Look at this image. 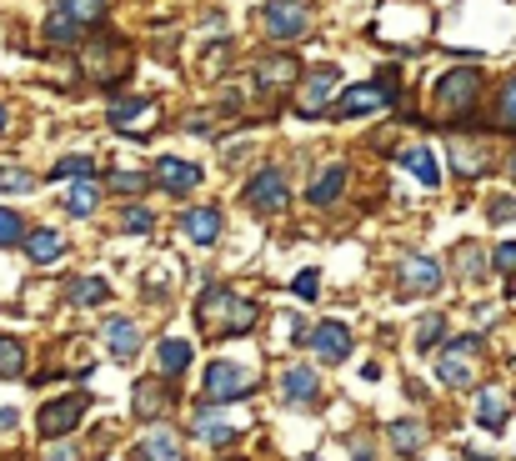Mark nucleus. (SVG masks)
Here are the masks:
<instances>
[{
  "label": "nucleus",
  "mask_w": 516,
  "mask_h": 461,
  "mask_svg": "<svg viewBox=\"0 0 516 461\" xmlns=\"http://www.w3.org/2000/svg\"><path fill=\"white\" fill-rule=\"evenodd\" d=\"M256 316H261L256 301H246L241 291H226V286H211V291H201V301H196V326H201L206 336H216V341L251 331Z\"/></svg>",
  "instance_id": "1"
},
{
  "label": "nucleus",
  "mask_w": 516,
  "mask_h": 461,
  "mask_svg": "<svg viewBox=\"0 0 516 461\" xmlns=\"http://www.w3.org/2000/svg\"><path fill=\"white\" fill-rule=\"evenodd\" d=\"M476 101H481V71L461 66V71H446L436 81V121L456 126V121H466L476 111Z\"/></svg>",
  "instance_id": "2"
},
{
  "label": "nucleus",
  "mask_w": 516,
  "mask_h": 461,
  "mask_svg": "<svg viewBox=\"0 0 516 461\" xmlns=\"http://www.w3.org/2000/svg\"><path fill=\"white\" fill-rule=\"evenodd\" d=\"M81 76L96 81V86H121V81L131 76V46L116 41V36L86 41V51H81Z\"/></svg>",
  "instance_id": "3"
},
{
  "label": "nucleus",
  "mask_w": 516,
  "mask_h": 461,
  "mask_svg": "<svg viewBox=\"0 0 516 461\" xmlns=\"http://www.w3.org/2000/svg\"><path fill=\"white\" fill-rule=\"evenodd\" d=\"M86 411H91V401H86L81 391H71V396L46 401V406H41V416H36V426H41V436H46V441H61V436H71V431L86 421Z\"/></svg>",
  "instance_id": "4"
},
{
  "label": "nucleus",
  "mask_w": 516,
  "mask_h": 461,
  "mask_svg": "<svg viewBox=\"0 0 516 461\" xmlns=\"http://www.w3.org/2000/svg\"><path fill=\"white\" fill-rule=\"evenodd\" d=\"M261 21H266L271 41H301L311 31V6H306V0H266Z\"/></svg>",
  "instance_id": "5"
},
{
  "label": "nucleus",
  "mask_w": 516,
  "mask_h": 461,
  "mask_svg": "<svg viewBox=\"0 0 516 461\" xmlns=\"http://www.w3.org/2000/svg\"><path fill=\"white\" fill-rule=\"evenodd\" d=\"M396 101V71H386L381 81H371V86H351L341 101H336V116L341 121H356V116H371V111H381V106H391Z\"/></svg>",
  "instance_id": "6"
},
{
  "label": "nucleus",
  "mask_w": 516,
  "mask_h": 461,
  "mask_svg": "<svg viewBox=\"0 0 516 461\" xmlns=\"http://www.w3.org/2000/svg\"><path fill=\"white\" fill-rule=\"evenodd\" d=\"M251 76H256V91H261V96H286V91L301 81V61H296L291 51H276V56H261V61L251 66Z\"/></svg>",
  "instance_id": "7"
},
{
  "label": "nucleus",
  "mask_w": 516,
  "mask_h": 461,
  "mask_svg": "<svg viewBox=\"0 0 516 461\" xmlns=\"http://www.w3.org/2000/svg\"><path fill=\"white\" fill-rule=\"evenodd\" d=\"M251 391H256V381H251L246 366H236V361H211L206 366V401H241Z\"/></svg>",
  "instance_id": "8"
},
{
  "label": "nucleus",
  "mask_w": 516,
  "mask_h": 461,
  "mask_svg": "<svg viewBox=\"0 0 516 461\" xmlns=\"http://www.w3.org/2000/svg\"><path fill=\"white\" fill-rule=\"evenodd\" d=\"M246 206L261 211V216H281L291 206V186L281 171H261L256 181H246Z\"/></svg>",
  "instance_id": "9"
},
{
  "label": "nucleus",
  "mask_w": 516,
  "mask_h": 461,
  "mask_svg": "<svg viewBox=\"0 0 516 461\" xmlns=\"http://www.w3.org/2000/svg\"><path fill=\"white\" fill-rule=\"evenodd\" d=\"M436 376H441L446 386H471V381H476V336H456V341L441 351Z\"/></svg>",
  "instance_id": "10"
},
{
  "label": "nucleus",
  "mask_w": 516,
  "mask_h": 461,
  "mask_svg": "<svg viewBox=\"0 0 516 461\" xmlns=\"http://www.w3.org/2000/svg\"><path fill=\"white\" fill-rule=\"evenodd\" d=\"M331 96H336V71L321 66V71H311L306 86L296 91V111H301L306 121H316V116H326V101H331Z\"/></svg>",
  "instance_id": "11"
},
{
  "label": "nucleus",
  "mask_w": 516,
  "mask_h": 461,
  "mask_svg": "<svg viewBox=\"0 0 516 461\" xmlns=\"http://www.w3.org/2000/svg\"><path fill=\"white\" fill-rule=\"evenodd\" d=\"M306 346H311L326 366H336V361H346V356H351V331H346L341 321H321V326H311V331H306Z\"/></svg>",
  "instance_id": "12"
},
{
  "label": "nucleus",
  "mask_w": 516,
  "mask_h": 461,
  "mask_svg": "<svg viewBox=\"0 0 516 461\" xmlns=\"http://www.w3.org/2000/svg\"><path fill=\"white\" fill-rule=\"evenodd\" d=\"M151 181H156L161 191H171V196H191V191L201 186V166L176 161V156H161V161H156V171H151Z\"/></svg>",
  "instance_id": "13"
},
{
  "label": "nucleus",
  "mask_w": 516,
  "mask_h": 461,
  "mask_svg": "<svg viewBox=\"0 0 516 461\" xmlns=\"http://www.w3.org/2000/svg\"><path fill=\"white\" fill-rule=\"evenodd\" d=\"M446 156H451V171H456L461 181H481V176H486V166H491L486 141H451V146H446Z\"/></svg>",
  "instance_id": "14"
},
{
  "label": "nucleus",
  "mask_w": 516,
  "mask_h": 461,
  "mask_svg": "<svg viewBox=\"0 0 516 461\" xmlns=\"http://www.w3.org/2000/svg\"><path fill=\"white\" fill-rule=\"evenodd\" d=\"M166 406H171V386H166L161 376H146V381H136V396H131V411H136V421H161V416H166Z\"/></svg>",
  "instance_id": "15"
},
{
  "label": "nucleus",
  "mask_w": 516,
  "mask_h": 461,
  "mask_svg": "<svg viewBox=\"0 0 516 461\" xmlns=\"http://www.w3.org/2000/svg\"><path fill=\"white\" fill-rule=\"evenodd\" d=\"M396 276H401V291H411V296H431L441 286V266L431 256H406Z\"/></svg>",
  "instance_id": "16"
},
{
  "label": "nucleus",
  "mask_w": 516,
  "mask_h": 461,
  "mask_svg": "<svg viewBox=\"0 0 516 461\" xmlns=\"http://www.w3.org/2000/svg\"><path fill=\"white\" fill-rule=\"evenodd\" d=\"M106 346H111L116 361H136V351H141V331H136V321L111 316V321H106Z\"/></svg>",
  "instance_id": "17"
},
{
  "label": "nucleus",
  "mask_w": 516,
  "mask_h": 461,
  "mask_svg": "<svg viewBox=\"0 0 516 461\" xmlns=\"http://www.w3.org/2000/svg\"><path fill=\"white\" fill-rule=\"evenodd\" d=\"M191 431H196L201 441H211V446H231V441L241 436V421H231V416H216V411H201Z\"/></svg>",
  "instance_id": "18"
},
{
  "label": "nucleus",
  "mask_w": 516,
  "mask_h": 461,
  "mask_svg": "<svg viewBox=\"0 0 516 461\" xmlns=\"http://www.w3.org/2000/svg\"><path fill=\"white\" fill-rule=\"evenodd\" d=\"M316 391H321V381H316V371H311V366H291V371L281 376V396H286V401H296V406H301V401H311Z\"/></svg>",
  "instance_id": "19"
},
{
  "label": "nucleus",
  "mask_w": 516,
  "mask_h": 461,
  "mask_svg": "<svg viewBox=\"0 0 516 461\" xmlns=\"http://www.w3.org/2000/svg\"><path fill=\"white\" fill-rule=\"evenodd\" d=\"M186 236H191L196 246H211V241L221 236V211H216V206L191 211V216H186Z\"/></svg>",
  "instance_id": "20"
},
{
  "label": "nucleus",
  "mask_w": 516,
  "mask_h": 461,
  "mask_svg": "<svg viewBox=\"0 0 516 461\" xmlns=\"http://www.w3.org/2000/svg\"><path fill=\"white\" fill-rule=\"evenodd\" d=\"M0 376H6V381L26 376V341L11 336V331H0Z\"/></svg>",
  "instance_id": "21"
},
{
  "label": "nucleus",
  "mask_w": 516,
  "mask_h": 461,
  "mask_svg": "<svg viewBox=\"0 0 516 461\" xmlns=\"http://www.w3.org/2000/svg\"><path fill=\"white\" fill-rule=\"evenodd\" d=\"M401 166L421 181V186H441V171H436V156L426 151V146H411V151H401Z\"/></svg>",
  "instance_id": "22"
},
{
  "label": "nucleus",
  "mask_w": 516,
  "mask_h": 461,
  "mask_svg": "<svg viewBox=\"0 0 516 461\" xmlns=\"http://www.w3.org/2000/svg\"><path fill=\"white\" fill-rule=\"evenodd\" d=\"M341 186H346V166H326V171L316 176V186L306 191V201H311V206H331V201L341 196Z\"/></svg>",
  "instance_id": "23"
},
{
  "label": "nucleus",
  "mask_w": 516,
  "mask_h": 461,
  "mask_svg": "<svg viewBox=\"0 0 516 461\" xmlns=\"http://www.w3.org/2000/svg\"><path fill=\"white\" fill-rule=\"evenodd\" d=\"M21 246H26L31 261H56V256H66V236H61V231H31Z\"/></svg>",
  "instance_id": "24"
},
{
  "label": "nucleus",
  "mask_w": 516,
  "mask_h": 461,
  "mask_svg": "<svg viewBox=\"0 0 516 461\" xmlns=\"http://www.w3.org/2000/svg\"><path fill=\"white\" fill-rule=\"evenodd\" d=\"M56 11H66L81 31H96L106 16V0H56Z\"/></svg>",
  "instance_id": "25"
},
{
  "label": "nucleus",
  "mask_w": 516,
  "mask_h": 461,
  "mask_svg": "<svg viewBox=\"0 0 516 461\" xmlns=\"http://www.w3.org/2000/svg\"><path fill=\"white\" fill-rule=\"evenodd\" d=\"M156 366H161V376H181L191 366V341H161L156 346Z\"/></svg>",
  "instance_id": "26"
},
{
  "label": "nucleus",
  "mask_w": 516,
  "mask_h": 461,
  "mask_svg": "<svg viewBox=\"0 0 516 461\" xmlns=\"http://www.w3.org/2000/svg\"><path fill=\"white\" fill-rule=\"evenodd\" d=\"M81 36H86V31H81V26H76V21H71L66 11H56V6H51V21H46V41H51V46H71V41H81Z\"/></svg>",
  "instance_id": "27"
},
{
  "label": "nucleus",
  "mask_w": 516,
  "mask_h": 461,
  "mask_svg": "<svg viewBox=\"0 0 516 461\" xmlns=\"http://www.w3.org/2000/svg\"><path fill=\"white\" fill-rule=\"evenodd\" d=\"M96 201H101V191L91 186V176H86V181H76V186L66 191V211H71V216H91V211H96Z\"/></svg>",
  "instance_id": "28"
},
{
  "label": "nucleus",
  "mask_w": 516,
  "mask_h": 461,
  "mask_svg": "<svg viewBox=\"0 0 516 461\" xmlns=\"http://www.w3.org/2000/svg\"><path fill=\"white\" fill-rule=\"evenodd\" d=\"M71 301H76V306H101V301H111V286H106L101 276H81V281L71 286Z\"/></svg>",
  "instance_id": "29"
},
{
  "label": "nucleus",
  "mask_w": 516,
  "mask_h": 461,
  "mask_svg": "<svg viewBox=\"0 0 516 461\" xmlns=\"http://www.w3.org/2000/svg\"><path fill=\"white\" fill-rule=\"evenodd\" d=\"M36 191V176L21 171V166H0V196H31Z\"/></svg>",
  "instance_id": "30"
},
{
  "label": "nucleus",
  "mask_w": 516,
  "mask_h": 461,
  "mask_svg": "<svg viewBox=\"0 0 516 461\" xmlns=\"http://www.w3.org/2000/svg\"><path fill=\"white\" fill-rule=\"evenodd\" d=\"M501 416H506V401H501L496 391H481V401H476V421H481L486 431H501Z\"/></svg>",
  "instance_id": "31"
},
{
  "label": "nucleus",
  "mask_w": 516,
  "mask_h": 461,
  "mask_svg": "<svg viewBox=\"0 0 516 461\" xmlns=\"http://www.w3.org/2000/svg\"><path fill=\"white\" fill-rule=\"evenodd\" d=\"M66 176H96V161L91 156H61L46 181H66Z\"/></svg>",
  "instance_id": "32"
},
{
  "label": "nucleus",
  "mask_w": 516,
  "mask_h": 461,
  "mask_svg": "<svg viewBox=\"0 0 516 461\" xmlns=\"http://www.w3.org/2000/svg\"><path fill=\"white\" fill-rule=\"evenodd\" d=\"M146 111H151V101H116V106H111V126L126 131V126H136Z\"/></svg>",
  "instance_id": "33"
},
{
  "label": "nucleus",
  "mask_w": 516,
  "mask_h": 461,
  "mask_svg": "<svg viewBox=\"0 0 516 461\" xmlns=\"http://www.w3.org/2000/svg\"><path fill=\"white\" fill-rule=\"evenodd\" d=\"M141 456H146V461H176V436L151 431V436H146V446H141Z\"/></svg>",
  "instance_id": "34"
},
{
  "label": "nucleus",
  "mask_w": 516,
  "mask_h": 461,
  "mask_svg": "<svg viewBox=\"0 0 516 461\" xmlns=\"http://www.w3.org/2000/svg\"><path fill=\"white\" fill-rule=\"evenodd\" d=\"M496 126H501V131H516V76L501 86V101H496Z\"/></svg>",
  "instance_id": "35"
},
{
  "label": "nucleus",
  "mask_w": 516,
  "mask_h": 461,
  "mask_svg": "<svg viewBox=\"0 0 516 461\" xmlns=\"http://www.w3.org/2000/svg\"><path fill=\"white\" fill-rule=\"evenodd\" d=\"M21 241H26V216L0 206V246H21Z\"/></svg>",
  "instance_id": "36"
},
{
  "label": "nucleus",
  "mask_w": 516,
  "mask_h": 461,
  "mask_svg": "<svg viewBox=\"0 0 516 461\" xmlns=\"http://www.w3.org/2000/svg\"><path fill=\"white\" fill-rule=\"evenodd\" d=\"M441 331H446V316H426V321L416 326V346H421V351H431V346L441 341Z\"/></svg>",
  "instance_id": "37"
},
{
  "label": "nucleus",
  "mask_w": 516,
  "mask_h": 461,
  "mask_svg": "<svg viewBox=\"0 0 516 461\" xmlns=\"http://www.w3.org/2000/svg\"><path fill=\"white\" fill-rule=\"evenodd\" d=\"M391 441H396L401 451H416V446H421V426H416V421H396V426H391Z\"/></svg>",
  "instance_id": "38"
},
{
  "label": "nucleus",
  "mask_w": 516,
  "mask_h": 461,
  "mask_svg": "<svg viewBox=\"0 0 516 461\" xmlns=\"http://www.w3.org/2000/svg\"><path fill=\"white\" fill-rule=\"evenodd\" d=\"M111 191H116V196H136V191H146V176H136V171H116V176H111Z\"/></svg>",
  "instance_id": "39"
},
{
  "label": "nucleus",
  "mask_w": 516,
  "mask_h": 461,
  "mask_svg": "<svg viewBox=\"0 0 516 461\" xmlns=\"http://www.w3.org/2000/svg\"><path fill=\"white\" fill-rule=\"evenodd\" d=\"M151 221H156V216H151L146 206H131V211L121 216V226H126L131 236H146V231H151Z\"/></svg>",
  "instance_id": "40"
},
{
  "label": "nucleus",
  "mask_w": 516,
  "mask_h": 461,
  "mask_svg": "<svg viewBox=\"0 0 516 461\" xmlns=\"http://www.w3.org/2000/svg\"><path fill=\"white\" fill-rule=\"evenodd\" d=\"M496 271H501V276H516V241H501V246H496Z\"/></svg>",
  "instance_id": "41"
},
{
  "label": "nucleus",
  "mask_w": 516,
  "mask_h": 461,
  "mask_svg": "<svg viewBox=\"0 0 516 461\" xmlns=\"http://www.w3.org/2000/svg\"><path fill=\"white\" fill-rule=\"evenodd\" d=\"M491 216H496V221H516V201H511V196H496V201H491Z\"/></svg>",
  "instance_id": "42"
},
{
  "label": "nucleus",
  "mask_w": 516,
  "mask_h": 461,
  "mask_svg": "<svg viewBox=\"0 0 516 461\" xmlns=\"http://www.w3.org/2000/svg\"><path fill=\"white\" fill-rule=\"evenodd\" d=\"M296 296H301V301L316 296V271H301V276H296Z\"/></svg>",
  "instance_id": "43"
},
{
  "label": "nucleus",
  "mask_w": 516,
  "mask_h": 461,
  "mask_svg": "<svg viewBox=\"0 0 516 461\" xmlns=\"http://www.w3.org/2000/svg\"><path fill=\"white\" fill-rule=\"evenodd\" d=\"M226 56H231V46H226V41H221V46H211V56H206V61H211V76H216V71H226Z\"/></svg>",
  "instance_id": "44"
},
{
  "label": "nucleus",
  "mask_w": 516,
  "mask_h": 461,
  "mask_svg": "<svg viewBox=\"0 0 516 461\" xmlns=\"http://www.w3.org/2000/svg\"><path fill=\"white\" fill-rule=\"evenodd\" d=\"M46 461H81V456H76L71 446H51V451H46Z\"/></svg>",
  "instance_id": "45"
},
{
  "label": "nucleus",
  "mask_w": 516,
  "mask_h": 461,
  "mask_svg": "<svg viewBox=\"0 0 516 461\" xmlns=\"http://www.w3.org/2000/svg\"><path fill=\"white\" fill-rule=\"evenodd\" d=\"M506 176H511V181H516V151H511V161H506Z\"/></svg>",
  "instance_id": "46"
},
{
  "label": "nucleus",
  "mask_w": 516,
  "mask_h": 461,
  "mask_svg": "<svg viewBox=\"0 0 516 461\" xmlns=\"http://www.w3.org/2000/svg\"><path fill=\"white\" fill-rule=\"evenodd\" d=\"M6 121H11V116H6V101H0V131H6Z\"/></svg>",
  "instance_id": "47"
},
{
  "label": "nucleus",
  "mask_w": 516,
  "mask_h": 461,
  "mask_svg": "<svg viewBox=\"0 0 516 461\" xmlns=\"http://www.w3.org/2000/svg\"><path fill=\"white\" fill-rule=\"evenodd\" d=\"M226 461H246V456H226Z\"/></svg>",
  "instance_id": "48"
},
{
  "label": "nucleus",
  "mask_w": 516,
  "mask_h": 461,
  "mask_svg": "<svg viewBox=\"0 0 516 461\" xmlns=\"http://www.w3.org/2000/svg\"><path fill=\"white\" fill-rule=\"evenodd\" d=\"M356 461H371V456H356Z\"/></svg>",
  "instance_id": "49"
}]
</instances>
